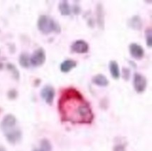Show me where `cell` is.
Returning a JSON list of instances; mask_svg holds the SVG:
<instances>
[{
    "instance_id": "1",
    "label": "cell",
    "mask_w": 152,
    "mask_h": 151,
    "mask_svg": "<svg viewBox=\"0 0 152 151\" xmlns=\"http://www.w3.org/2000/svg\"><path fill=\"white\" fill-rule=\"evenodd\" d=\"M62 119L72 123H91L93 114L89 104L79 91L74 88L63 91L58 102Z\"/></svg>"
},
{
    "instance_id": "2",
    "label": "cell",
    "mask_w": 152,
    "mask_h": 151,
    "mask_svg": "<svg viewBox=\"0 0 152 151\" xmlns=\"http://www.w3.org/2000/svg\"><path fill=\"white\" fill-rule=\"evenodd\" d=\"M38 28L44 34H49L50 32H59L60 27L52 18L46 15H42L39 18Z\"/></svg>"
},
{
    "instance_id": "3",
    "label": "cell",
    "mask_w": 152,
    "mask_h": 151,
    "mask_svg": "<svg viewBox=\"0 0 152 151\" xmlns=\"http://www.w3.org/2000/svg\"><path fill=\"white\" fill-rule=\"evenodd\" d=\"M147 79L140 73H135L133 76V86L136 92L141 93L147 88Z\"/></svg>"
},
{
    "instance_id": "4",
    "label": "cell",
    "mask_w": 152,
    "mask_h": 151,
    "mask_svg": "<svg viewBox=\"0 0 152 151\" xmlns=\"http://www.w3.org/2000/svg\"><path fill=\"white\" fill-rule=\"evenodd\" d=\"M45 60L46 54L43 48H38L35 50L30 59V63L34 67H39L43 65Z\"/></svg>"
},
{
    "instance_id": "5",
    "label": "cell",
    "mask_w": 152,
    "mask_h": 151,
    "mask_svg": "<svg viewBox=\"0 0 152 151\" xmlns=\"http://www.w3.org/2000/svg\"><path fill=\"white\" fill-rule=\"evenodd\" d=\"M4 135L8 141L10 142L11 144H16L21 139L20 131L15 127L4 131Z\"/></svg>"
},
{
    "instance_id": "6",
    "label": "cell",
    "mask_w": 152,
    "mask_h": 151,
    "mask_svg": "<svg viewBox=\"0 0 152 151\" xmlns=\"http://www.w3.org/2000/svg\"><path fill=\"white\" fill-rule=\"evenodd\" d=\"M41 95L44 101L48 104H51L55 97V90L53 87L50 86H46L44 87L41 92Z\"/></svg>"
},
{
    "instance_id": "7",
    "label": "cell",
    "mask_w": 152,
    "mask_h": 151,
    "mask_svg": "<svg viewBox=\"0 0 152 151\" xmlns=\"http://www.w3.org/2000/svg\"><path fill=\"white\" fill-rule=\"evenodd\" d=\"M89 46L87 42L83 40H77L72 44L71 49L77 53H86L88 50Z\"/></svg>"
},
{
    "instance_id": "8",
    "label": "cell",
    "mask_w": 152,
    "mask_h": 151,
    "mask_svg": "<svg viewBox=\"0 0 152 151\" xmlns=\"http://www.w3.org/2000/svg\"><path fill=\"white\" fill-rule=\"evenodd\" d=\"M15 125H16V119L15 116L9 114V115H6L3 121H1V128L3 131H5L15 127Z\"/></svg>"
},
{
    "instance_id": "9",
    "label": "cell",
    "mask_w": 152,
    "mask_h": 151,
    "mask_svg": "<svg viewBox=\"0 0 152 151\" xmlns=\"http://www.w3.org/2000/svg\"><path fill=\"white\" fill-rule=\"evenodd\" d=\"M129 50L132 57L137 60L143 57L144 54H145L144 48L140 44L136 43H132L130 44Z\"/></svg>"
},
{
    "instance_id": "10",
    "label": "cell",
    "mask_w": 152,
    "mask_h": 151,
    "mask_svg": "<svg viewBox=\"0 0 152 151\" xmlns=\"http://www.w3.org/2000/svg\"><path fill=\"white\" fill-rule=\"evenodd\" d=\"M77 66V62L73 60H66L60 65V70L64 73H67L75 68Z\"/></svg>"
},
{
    "instance_id": "11",
    "label": "cell",
    "mask_w": 152,
    "mask_h": 151,
    "mask_svg": "<svg viewBox=\"0 0 152 151\" xmlns=\"http://www.w3.org/2000/svg\"><path fill=\"white\" fill-rule=\"evenodd\" d=\"M93 82L95 85L101 87L107 86L109 84V81L107 78V77L103 74H97L93 78Z\"/></svg>"
},
{
    "instance_id": "12",
    "label": "cell",
    "mask_w": 152,
    "mask_h": 151,
    "mask_svg": "<svg viewBox=\"0 0 152 151\" xmlns=\"http://www.w3.org/2000/svg\"><path fill=\"white\" fill-rule=\"evenodd\" d=\"M110 70L112 74V76L114 79H118L119 78L121 73L119 67H118V63L116 61L112 60L110 62Z\"/></svg>"
},
{
    "instance_id": "13",
    "label": "cell",
    "mask_w": 152,
    "mask_h": 151,
    "mask_svg": "<svg viewBox=\"0 0 152 151\" xmlns=\"http://www.w3.org/2000/svg\"><path fill=\"white\" fill-rule=\"evenodd\" d=\"M128 25H130V28L135 29V30H140L142 26L141 18L138 15H135V16L132 17L128 21Z\"/></svg>"
},
{
    "instance_id": "14",
    "label": "cell",
    "mask_w": 152,
    "mask_h": 151,
    "mask_svg": "<svg viewBox=\"0 0 152 151\" xmlns=\"http://www.w3.org/2000/svg\"><path fill=\"white\" fill-rule=\"evenodd\" d=\"M60 13L63 15H68L71 13V8L67 1H62L59 4Z\"/></svg>"
},
{
    "instance_id": "15",
    "label": "cell",
    "mask_w": 152,
    "mask_h": 151,
    "mask_svg": "<svg viewBox=\"0 0 152 151\" xmlns=\"http://www.w3.org/2000/svg\"><path fill=\"white\" fill-rule=\"evenodd\" d=\"M20 64L24 67H28L30 65V59L27 53H23L20 57Z\"/></svg>"
},
{
    "instance_id": "16",
    "label": "cell",
    "mask_w": 152,
    "mask_h": 151,
    "mask_svg": "<svg viewBox=\"0 0 152 151\" xmlns=\"http://www.w3.org/2000/svg\"><path fill=\"white\" fill-rule=\"evenodd\" d=\"M151 29L148 28L145 31V37H146V42H147V45L149 47H151L152 45V40H151Z\"/></svg>"
},
{
    "instance_id": "17",
    "label": "cell",
    "mask_w": 152,
    "mask_h": 151,
    "mask_svg": "<svg viewBox=\"0 0 152 151\" xmlns=\"http://www.w3.org/2000/svg\"><path fill=\"white\" fill-rule=\"evenodd\" d=\"M97 20L100 23V26L101 28H103V14H102V7L100 5H99V7H97Z\"/></svg>"
},
{
    "instance_id": "18",
    "label": "cell",
    "mask_w": 152,
    "mask_h": 151,
    "mask_svg": "<svg viewBox=\"0 0 152 151\" xmlns=\"http://www.w3.org/2000/svg\"><path fill=\"white\" fill-rule=\"evenodd\" d=\"M123 77L125 80H128V78H130V71L129 69L128 68H123Z\"/></svg>"
},
{
    "instance_id": "19",
    "label": "cell",
    "mask_w": 152,
    "mask_h": 151,
    "mask_svg": "<svg viewBox=\"0 0 152 151\" xmlns=\"http://www.w3.org/2000/svg\"><path fill=\"white\" fill-rule=\"evenodd\" d=\"M114 151H125V147L122 145H117L114 147Z\"/></svg>"
},
{
    "instance_id": "20",
    "label": "cell",
    "mask_w": 152,
    "mask_h": 151,
    "mask_svg": "<svg viewBox=\"0 0 152 151\" xmlns=\"http://www.w3.org/2000/svg\"><path fill=\"white\" fill-rule=\"evenodd\" d=\"M34 151H46V150H42V148H39V149H35V150H34Z\"/></svg>"
},
{
    "instance_id": "21",
    "label": "cell",
    "mask_w": 152,
    "mask_h": 151,
    "mask_svg": "<svg viewBox=\"0 0 152 151\" xmlns=\"http://www.w3.org/2000/svg\"><path fill=\"white\" fill-rule=\"evenodd\" d=\"M0 151H7V150H5L4 148H3V147L0 146Z\"/></svg>"
}]
</instances>
